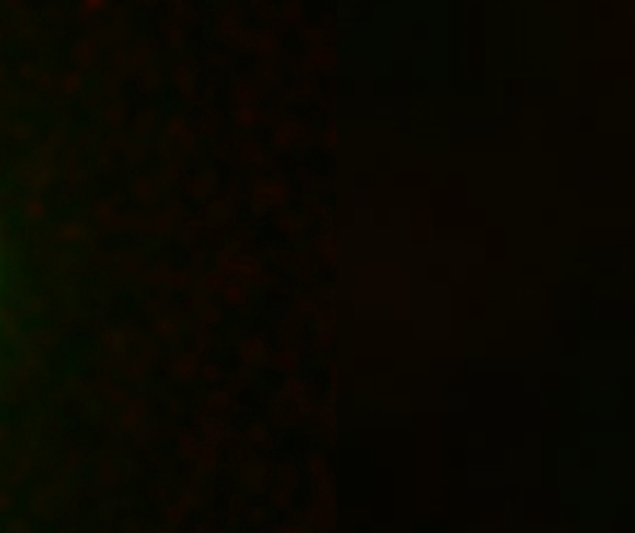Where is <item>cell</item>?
Segmentation results:
<instances>
[{"instance_id": "3957f363", "label": "cell", "mask_w": 635, "mask_h": 533, "mask_svg": "<svg viewBox=\"0 0 635 533\" xmlns=\"http://www.w3.org/2000/svg\"><path fill=\"white\" fill-rule=\"evenodd\" d=\"M333 341H335V324H333V317L324 316V313L319 310L315 313L313 329H311V336H309V351H311V354L328 356L333 347Z\"/></svg>"}, {"instance_id": "d6986e66", "label": "cell", "mask_w": 635, "mask_h": 533, "mask_svg": "<svg viewBox=\"0 0 635 533\" xmlns=\"http://www.w3.org/2000/svg\"><path fill=\"white\" fill-rule=\"evenodd\" d=\"M253 440L257 442V446L265 447V449H272V436L271 431L266 427L265 423H257L253 427Z\"/></svg>"}, {"instance_id": "ffe728a7", "label": "cell", "mask_w": 635, "mask_h": 533, "mask_svg": "<svg viewBox=\"0 0 635 533\" xmlns=\"http://www.w3.org/2000/svg\"><path fill=\"white\" fill-rule=\"evenodd\" d=\"M274 533H313V530L309 526H304V524H291V522H285V524H280V526L274 530Z\"/></svg>"}, {"instance_id": "7402d4cb", "label": "cell", "mask_w": 635, "mask_h": 533, "mask_svg": "<svg viewBox=\"0 0 635 533\" xmlns=\"http://www.w3.org/2000/svg\"><path fill=\"white\" fill-rule=\"evenodd\" d=\"M266 521H268V511H266V507H253V524H255V526H261V524H265Z\"/></svg>"}, {"instance_id": "52a82bcc", "label": "cell", "mask_w": 635, "mask_h": 533, "mask_svg": "<svg viewBox=\"0 0 635 533\" xmlns=\"http://www.w3.org/2000/svg\"><path fill=\"white\" fill-rule=\"evenodd\" d=\"M272 220H274V228H276L280 233H284L285 239H289L291 242L302 241L309 226V224L306 222V218H304L300 213L291 211V209L280 211L277 215H274Z\"/></svg>"}, {"instance_id": "9a60e30c", "label": "cell", "mask_w": 635, "mask_h": 533, "mask_svg": "<svg viewBox=\"0 0 635 533\" xmlns=\"http://www.w3.org/2000/svg\"><path fill=\"white\" fill-rule=\"evenodd\" d=\"M271 505L277 511H291L293 507V490L284 483H276L271 490Z\"/></svg>"}, {"instance_id": "e0dca14e", "label": "cell", "mask_w": 635, "mask_h": 533, "mask_svg": "<svg viewBox=\"0 0 635 533\" xmlns=\"http://www.w3.org/2000/svg\"><path fill=\"white\" fill-rule=\"evenodd\" d=\"M282 472H284V474H282V481H280V483L287 485L291 490L298 489V487L302 485V470H300V468H298L296 465H293V463H287Z\"/></svg>"}, {"instance_id": "2e32d148", "label": "cell", "mask_w": 635, "mask_h": 533, "mask_svg": "<svg viewBox=\"0 0 635 533\" xmlns=\"http://www.w3.org/2000/svg\"><path fill=\"white\" fill-rule=\"evenodd\" d=\"M280 49H282V39H280L276 34H272V32H265V34L257 39V50H260V55H277Z\"/></svg>"}, {"instance_id": "7a4b0ae2", "label": "cell", "mask_w": 635, "mask_h": 533, "mask_svg": "<svg viewBox=\"0 0 635 533\" xmlns=\"http://www.w3.org/2000/svg\"><path fill=\"white\" fill-rule=\"evenodd\" d=\"M257 196L260 202L265 205V209H289L291 200H293V186L287 175L280 174L274 177H266L260 181L257 186Z\"/></svg>"}, {"instance_id": "4fadbf2b", "label": "cell", "mask_w": 635, "mask_h": 533, "mask_svg": "<svg viewBox=\"0 0 635 533\" xmlns=\"http://www.w3.org/2000/svg\"><path fill=\"white\" fill-rule=\"evenodd\" d=\"M277 15L282 19V23H285V26L296 28L302 25L304 17H306V4L300 0H287L282 4Z\"/></svg>"}, {"instance_id": "44dd1931", "label": "cell", "mask_w": 635, "mask_h": 533, "mask_svg": "<svg viewBox=\"0 0 635 533\" xmlns=\"http://www.w3.org/2000/svg\"><path fill=\"white\" fill-rule=\"evenodd\" d=\"M319 295L322 300H335L338 298V287L332 282H324L319 285Z\"/></svg>"}, {"instance_id": "ac0fdd59", "label": "cell", "mask_w": 635, "mask_h": 533, "mask_svg": "<svg viewBox=\"0 0 635 533\" xmlns=\"http://www.w3.org/2000/svg\"><path fill=\"white\" fill-rule=\"evenodd\" d=\"M319 144L322 149H333L338 146V124L328 122L319 133Z\"/></svg>"}, {"instance_id": "6da1fadb", "label": "cell", "mask_w": 635, "mask_h": 533, "mask_svg": "<svg viewBox=\"0 0 635 533\" xmlns=\"http://www.w3.org/2000/svg\"><path fill=\"white\" fill-rule=\"evenodd\" d=\"M309 127L300 119L287 118L284 124L277 125V129L272 133L271 144L272 148L280 153H291L295 149L308 148L309 149Z\"/></svg>"}, {"instance_id": "8fae6325", "label": "cell", "mask_w": 635, "mask_h": 533, "mask_svg": "<svg viewBox=\"0 0 635 533\" xmlns=\"http://www.w3.org/2000/svg\"><path fill=\"white\" fill-rule=\"evenodd\" d=\"M311 416H313L315 420V429L322 431V434L328 436V440L333 442V438H335V427H338V418H335L333 407L326 403L315 405V410Z\"/></svg>"}, {"instance_id": "277c9868", "label": "cell", "mask_w": 635, "mask_h": 533, "mask_svg": "<svg viewBox=\"0 0 635 533\" xmlns=\"http://www.w3.org/2000/svg\"><path fill=\"white\" fill-rule=\"evenodd\" d=\"M298 64H300V68H302L306 77L313 73L326 75L338 64V50H335L333 45H326V47H321V49L315 50H306L298 58Z\"/></svg>"}, {"instance_id": "30bf717a", "label": "cell", "mask_w": 635, "mask_h": 533, "mask_svg": "<svg viewBox=\"0 0 635 533\" xmlns=\"http://www.w3.org/2000/svg\"><path fill=\"white\" fill-rule=\"evenodd\" d=\"M309 394V386L306 385V380L300 378L298 375H289L284 378V382L280 386V403H298L302 397H306Z\"/></svg>"}, {"instance_id": "8992f818", "label": "cell", "mask_w": 635, "mask_h": 533, "mask_svg": "<svg viewBox=\"0 0 635 533\" xmlns=\"http://www.w3.org/2000/svg\"><path fill=\"white\" fill-rule=\"evenodd\" d=\"M304 356H302V345L300 341L296 343H287L284 347L276 351L271 356V366L276 373H284L285 377L289 375H298L302 371Z\"/></svg>"}, {"instance_id": "9c48e42d", "label": "cell", "mask_w": 635, "mask_h": 533, "mask_svg": "<svg viewBox=\"0 0 635 533\" xmlns=\"http://www.w3.org/2000/svg\"><path fill=\"white\" fill-rule=\"evenodd\" d=\"M298 36H300V43L306 47V50L321 49V47H326L332 41V28H326L324 25L300 26Z\"/></svg>"}, {"instance_id": "5bb4252c", "label": "cell", "mask_w": 635, "mask_h": 533, "mask_svg": "<svg viewBox=\"0 0 635 533\" xmlns=\"http://www.w3.org/2000/svg\"><path fill=\"white\" fill-rule=\"evenodd\" d=\"M309 527L313 533H332L335 530V515L332 509H309Z\"/></svg>"}, {"instance_id": "7c38bea8", "label": "cell", "mask_w": 635, "mask_h": 533, "mask_svg": "<svg viewBox=\"0 0 635 533\" xmlns=\"http://www.w3.org/2000/svg\"><path fill=\"white\" fill-rule=\"evenodd\" d=\"M298 213L306 218V222H321V220H328L330 218V209H328L326 202H322L319 198H308L304 196L302 205Z\"/></svg>"}, {"instance_id": "ba28073f", "label": "cell", "mask_w": 635, "mask_h": 533, "mask_svg": "<svg viewBox=\"0 0 635 533\" xmlns=\"http://www.w3.org/2000/svg\"><path fill=\"white\" fill-rule=\"evenodd\" d=\"M304 468H306V474L311 479V483H319V481L332 478V468H330V463L326 459V453L321 452V449H313L306 455Z\"/></svg>"}, {"instance_id": "5b68a950", "label": "cell", "mask_w": 635, "mask_h": 533, "mask_svg": "<svg viewBox=\"0 0 635 533\" xmlns=\"http://www.w3.org/2000/svg\"><path fill=\"white\" fill-rule=\"evenodd\" d=\"M309 249L315 260L319 261V265L324 273H332L338 266V246L330 231H317L309 237Z\"/></svg>"}]
</instances>
